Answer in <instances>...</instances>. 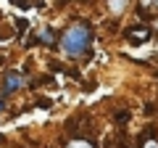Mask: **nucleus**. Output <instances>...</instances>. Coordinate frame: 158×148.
<instances>
[{"mask_svg": "<svg viewBox=\"0 0 158 148\" xmlns=\"http://www.w3.org/2000/svg\"><path fill=\"white\" fill-rule=\"evenodd\" d=\"M92 45V27L87 21H77L61 34V50L69 58H82Z\"/></svg>", "mask_w": 158, "mask_h": 148, "instance_id": "1", "label": "nucleus"}, {"mask_svg": "<svg viewBox=\"0 0 158 148\" xmlns=\"http://www.w3.org/2000/svg\"><path fill=\"white\" fill-rule=\"evenodd\" d=\"M148 37H150V29H148V27H132V29H127V40L135 42V45L145 42Z\"/></svg>", "mask_w": 158, "mask_h": 148, "instance_id": "2", "label": "nucleus"}, {"mask_svg": "<svg viewBox=\"0 0 158 148\" xmlns=\"http://www.w3.org/2000/svg\"><path fill=\"white\" fill-rule=\"evenodd\" d=\"M24 82H27V80H24L19 72H8L6 74V95H8V93H16L19 87H24Z\"/></svg>", "mask_w": 158, "mask_h": 148, "instance_id": "3", "label": "nucleus"}, {"mask_svg": "<svg viewBox=\"0 0 158 148\" xmlns=\"http://www.w3.org/2000/svg\"><path fill=\"white\" fill-rule=\"evenodd\" d=\"M40 42H42V45H53V42H56V32H53L50 27L40 29Z\"/></svg>", "mask_w": 158, "mask_h": 148, "instance_id": "4", "label": "nucleus"}, {"mask_svg": "<svg viewBox=\"0 0 158 148\" xmlns=\"http://www.w3.org/2000/svg\"><path fill=\"white\" fill-rule=\"evenodd\" d=\"M127 6H129V0H108V8H111V13H124Z\"/></svg>", "mask_w": 158, "mask_h": 148, "instance_id": "5", "label": "nucleus"}, {"mask_svg": "<svg viewBox=\"0 0 158 148\" xmlns=\"http://www.w3.org/2000/svg\"><path fill=\"white\" fill-rule=\"evenodd\" d=\"M69 148H95L90 140H85V137H74L71 143H69Z\"/></svg>", "mask_w": 158, "mask_h": 148, "instance_id": "6", "label": "nucleus"}, {"mask_svg": "<svg viewBox=\"0 0 158 148\" xmlns=\"http://www.w3.org/2000/svg\"><path fill=\"white\" fill-rule=\"evenodd\" d=\"M116 122H118V124H127V122H129V111H118V114H116Z\"/></svg>", "mask_w": 158, "mask_h": 148, "instance_id": "7", "label": "nucleus"}, {"mask_svg": "<svg viewBox=\"0 0 158 148\" xmlns=\"http://www.w3.org/2000/svg\"><path fill=\"white\" fill-rule=\"evenodd\" d=\"M142 148H158V140H153V137H148V140H142Z\"/></svg>", "mask_w": 158, "mask_h": 148, "instance_id": "8", "label": "nucleus"}, {"mask_svg": "<svg viewBox=\"0 0 158 148\" xmlns=\"http://www.w3.org/2000/svg\"><path fill=\"white\" fill-rule=\"evenodd\" d=\"M16 27H19V32H24V29L29 27V21H27V19H16Z\"/></svg>", "mask_w": 158, "mask_h": 148, "instance_id": "9", "label": "nucleus"}, {"mask_svg": "<svg viewBox=\"0 0 158 148\" xmlns=\"http://www.w3.org/2000/svg\"><path fill=\"white\" fill-rule=\"evenodd\" d=\"M8 3H13L16 8H27L29 6V0H8Z\"/></svg>", "mask_w": 158, "mask_h": 148, "instance_id": "10", "label": "nucleus"}, {"mask_svg": "<svg viewBox=\"0 0 158 148\" xmlns=\"http://www.w3.org/2000/svg\"><path fill=\"white\" fill-rule=\"evenodd\" d=\"M37 106H42V108H50V106H53V103H50V101H48V98H40V101H37Z\"/></svg>", "mask_w": 158, "mask_h": 148, "instance_id": "11", "label": "nucleus"}, {"mask_svg": "<svg viewBox=\"0 0 158 148\" xmlns=\"http://www.w3.org/2000/svg\"><path fill=\"white\" fill-rule=\"evenodd\" d=\"M0 111H3V101H0Z\"/></svg>", "mask_w": 158, "mask_h": 148, "instance_id": "12", "label": "nucleus"}]
</instances>
